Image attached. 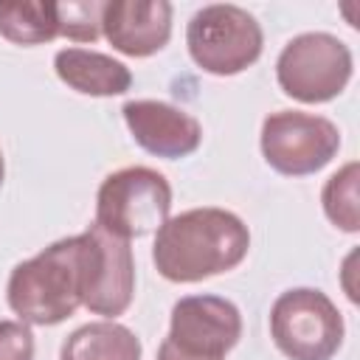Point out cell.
I'll use <instances>...</instances> for the list:
<instances>
[{
    "label": "cell",
    "instance_id": "6da1fadb",
    "mask_svg": "<svg viewBox=\"0 0 360 360\" xmlns=\"http://www.w3.org/2000/svg\"><path fill=\"white\" fill-rule=\"evenodd\" d=\"M250 248L248 225L225 208H191L166 219L155 233L152 262L177 284L233 270Z\"/></svg>",
    "mask_w": 360,
    "mask_h": 360
},
{
    "label": "cell",
    "instance_id": "7a4b0ae2",
    "mask_svg": "<svg viewBox=\"0 0 360 360\" xmlns=\"http://www.w3.org/2000/svg\"><path fill=\"white\" fill-rule=\"evenodd\" d=\"M8 307L22 323L53 326L82 307V239H59L8 276Z\"/></svg>",
    "mask_w": 360,
    "mask_h": 360
},
{
    "label": "cell",
    "instance_id": "3957f363",
    "mask_svg": "<svg viewBox=\"0 0 360 360\" xmlns=\"http://www.w3.org/2000/svg\"><path fill=\"white\" fill-rule=\"evenodd\" d=\"M172 186L149 166H127L104 177L96 197V225L121 239L158 231L169 219Z\"/></svg>",
    "mask_w": 360,
    "mask_h": 360
},
{
    "label": "cell",
    "instance_id": "277c9868",
    "mask_svg": "<svg viewBox=\"0 0 360 360\" xmlns=\"http://www.w3.org/2000/svg\"><path fill=\"white\" fill-rule=\"evenodd\" d=\"M270 335L290 360H329L343 343V315L326 292L295 287L276 298Z\"/></svg>",
    "mask_w": 360,
    "mask_h": 360
},
{
    "label": "cell",
    "instance_id": "5b68a950",
    "mask_svg": "<svg viewBox=\"0 0 360 360\" xmlns=\"http://www.w3.org/2000/svg\"><path fill=\"white\" fill-rule=\"evenodd\" d=\"M191 59L214 76H233L262 56V25L256 17L231 3L200 8L186 28Z\"/></svg>",
    "mask_w": 360,
    "mask_h": 360
},
{
    "label": "cell",
    "instance_id": "8992f818",
    "mask_svg": "<svg viewBox=\"0 0 360 360\" xmlns=\"http://www.w3.org/2000/svg\"><path fill=\"white\" fill-rule=\"evenodd\" d=\"M278 87L304 104L332 101L352 79V51L332 34L309 31L284 45L276 62Z\"/></svg>",
    "mask_w": 360,
    "mask_h": 360
},
{
    "label": "cell",
    "instance_id": "52a82bcc",
    "mask_svg": "<svg viewBox=\"0 0 360 360\" xmlns=\"http://www.w3.org/2000/svg\"><path fill=\"white\" fill-rule=\"evenodd\" d=\"M338 149L340 132L323 115L281 110L262 124V155L281 174H315L338 155Z\"/></svg>",
    "mask_w": 360,
    "mask_h": 360
},
{
    "label": "cell",
    "instance_id": "ba28073f",
    "mask_svg": "<svg viewBox=\"0 0 360 360\" xmlns=\"http://www.w3.org/2000/svg\"><path fill=\"white\" fill-rule=\"evenodd\" d=\"M82 239V307L96 315H121L132 304L135 262L127 239L90 225Z\"/></svg>",
    "mask_w": 360,
    "mask_h": 360
},
{
    "label": "cell",
    "instance_id": "9c48e42d",
    "mask_svg": "<svg viewBox=\"0 0 360 360\" xmlns=\"http://www.w3.org/2000/svg\"><path fill=\"white\" fill-rule=\"evenodd\" d=\"M242 335L236 304L219 295H186L172 307L169 340L191 354L225 357Z\"/></svg>",
    "mask_w": 360,
    "mask_h": 360
},
{
    "label": "cell",
    "instance_id": "30bf717a",
    "mask_svg": "<svg viewBox=\"0 0 360 360\" xmlns=\"http://www.w3.org/2000/svg\"><path fill=\"white\" fill-rule=\"evenodd\" d=\"M121 112L135 143H141L146 152L158 158H169V160L186 158L197 152L202 141L200 121L174 104L155 101V98H135V101H127Z\"/></svg>",
    "mask_w": 360,
    "mask_h": 360
},
{
    "label": "cell",
    "instance_id": "8fae6325",
    "mask_svg": "<svg viewBox=\"0 0 360 360\" xmlns=\"http://www.w3.org/2000/svg\"><path fill=\"white\" fill-rule=\"evenodd\" d=\"M101 34L127 56H152L172 37V6L166 0H110Z\"/></svg>",
    "mask_w": 360,
    "mask_h": 360
},
{
    "label": "cell",
    "instance_id": "7c38bea8",
    "mask_svg": "<svg viewBox=\"0 0 360 360\" xmlns=\"http://www.w3.org/2000/svg\"><path fill=\"white\" fill-rule=\"evenodd\" d=\"M53 68L68 87L84 96H121L132 84V73L124 62L87 48L59 51L53 59Z\"/></svg>",
    "mask_w": 360,
    "mask_h": 360
},
{
    "label": "cell",
    "instance_id": "4fadbf2b",
    "mask_svg": "<svg viewBox=\"0 0 360 360\" xmlns=\"http://www.w3.org/2000/svg\"><path fill=\"white\" fill-rule=\"evenodd\" d=\"M59 360H141V340L115 321H93L68 335Z\"/></svg>",
    "mask_w": 360,
    "mask_h": 360
},
{
    "label": "cell",
    "instance_id": "5bb4252c",
    "mask_svg": "<svg viewBox=\"0 0 360 360\" xmlns=\"http://www.w3.org/2000/svg\"><path fill=\"white\" fill-rule=\"evenodd\" d=\"M0 37L14 45H42L59 37L53 0H0Z\"/></svg>",
    "mask_w": 360,
    "mask_h": 360
},
{
    "label": "cell",
    "instance_id": "9a60e30c",
    "mask_svg": "<svg viewBox=\"0 0 360 360\" xmlns=\"http://www.w3.org/2000/svg\"><path fill=\"white\" fill-rule=\"evenodd\" d=\"M323 211L326 217L340 228L354 233L360 228V211H357V163H346L340 172H335L323 186Z\"/></svg>",
    "mask_w": 360,
    "mask_h": 360
},
{
    "label": "cell",
    "instance_id": "2e32d148",
    "mask_svg": "<svg viewBox=\"0 0 360 360\" xmlns=\"http://www.w3.org/2000/svg\"><path fill=\"white\" fill-rule=\"evenodd\" d=\"M101 14H104V3L98 0L56 3L59 37H68L73 42H96L101 37Z\"/></svg>",
    "mask_w": 360,
    "mask_h": 360
},
{
    "label": "cell",
    "instance_id": "e0dca14e",
    "mask_svg": "<svg viewBox=\"0 0 360 360\" xmlns=\"http://www.w3.org/2000/svg\"><path fill=\"white\" fill-rule=\"evenodd\" d=\"M0 360H34V335L22 321H0Z\"/></svg>",
    "mask_w": 360,
    "mask_h": 360
},
{
    "label": "cell",
    "instance_id": "ac0fdd59",
    "mask_svg": "<svg viewBox=\"0 0 360 360\" xmlns=\"http://www.w3.org/2000/svg\"><path fill=\"white\" fill-rule=\"evenodd\" d=\"M158 360H225V357H205V354H191V352H183V349H177L169 338L160 343V349H158Z\"/></svg>",
    "mask_w": 360,
    "mask_h": 360
},
{
    "label": "cell",
    "instance_id": "d6986e66",
    "mask_svg": "<svg viewBox=\"0 0 360 360\" xmlns=\"http://www.w3.org/2000/svg\"><path fill=\"white\" fill-rule=\"evenodd\" d=\"M3 177H6V163H3V152H0V186H3Z\"/></svg>",
    "mask_w": 360,
    "mask_h": 360
}]
</instances>
